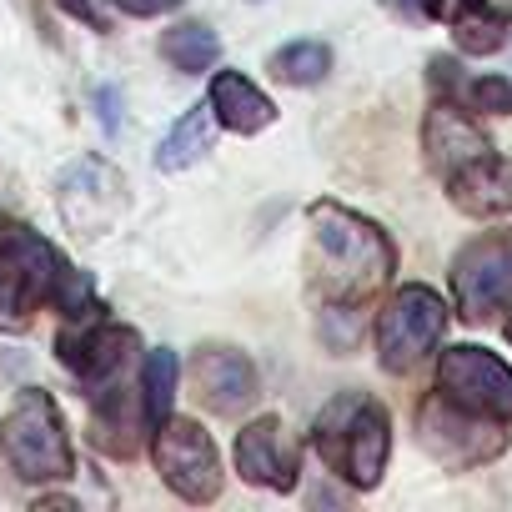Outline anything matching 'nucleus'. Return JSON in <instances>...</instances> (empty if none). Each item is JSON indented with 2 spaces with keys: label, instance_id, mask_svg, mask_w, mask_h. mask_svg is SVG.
I'll return each instance as SVG.
<instances>
[{
  "label": "nucleus",
  "instance_id": "nucleus-1",
  "mask_svg": "<svg viewBox=\"0 0 512 512\" xmlns=\"http://www.w3.org/2000/svg\"><path fill=\"white\" fill-rule=\"evenodd\" d=\"M51 307L61 322L106 312L96 282L26 221H0V327H26V312Z\"/></svg>",
  "mask_w": 512,
  "mask_h": 512
},
{
  "label": "nucleus",
  "instance_id": "nucleus-2",
  "mask_svg": "<svg viewBox=\"0 0 512 512\" xmlns=\"http://www.w3.org/2000/svg\"><path fill=\"white\" fill-rule=\"evenodd\" d=\"M307 221H312V241L322 251V262H327L332 297L362 302V297H372L377 287L392 282L397 246L372 216H362L342 201H312Z\"/></svg>",
  "mask_w": 512,
  "mask_h": 512
},
{
  "label": "nucleus",
  "instance_id": "nucleus-3",
  "mask_svg": "<svg viewBox=\"0 0 512 512\" xmlns=\"http://www.w3.org/2000/svg\"><path fill=\"white\" fill-rule=\"evenodd\" d=\"M307 442L332 477H342L357 492H372V487H382V472L392 457V417L367 392H337L312 417Z\"/></svg>",
  "mask_w": 512,
  "mask_h": 512
},
{
  "label": "nucleus",
  "instance_id": "nucleus-4",
  "mask_svg": "<svg viewBox=\"0 0 512 512\" xmlns=\"http://www.w3.org/2000/svg\"><path fill=\"white\" fill-rule=\"evenodd\" d=\"M0 457L21 482L51 487L76 477V442L46 387H21L0 417Z\"/></svg>",
  "mask_w": 512,
  "mask_h": 512
},
{
  "label": "nucleus",
  "instance_id": "nucleus-5",
  "mask_svg": "<svg viewBox=\"0 0 512 512\" xmlns=\"http://www.w3.org/2000/svg\"><path fill=\"white\" fill-rule=\"evenodd\" d=\"M447 317H452V307L442 302V292H432V287H422V282H407V287H397L387 302H382V312H377V362H382V372H392V377H407L412 367H422L432 352H437V342H442V332H447Z\"/></svg>",
  "mask_w": 512,
  "mask_h": 512
},
{
  "label": "nucleus",
  "instance_id": "nucleus-6",
  "mask_svg": "<svg viewBox=\"0 0 512 512\" xmlns=\"http://www.w3.org/2000/svg\"><path fill=\"white\" fill-rule=\"evenodd\" d=\"M417 447L432 462H442L447 472H472L507 452V422L477 417V412L457 407L452 397L427 392L417 402Z\"/></svg>",
  "mask_w": 512,
  "mask_h": 512
},
{
  "label": "nucleus",
  "instance_id": "nucleus-7",
  "mask_svg": "<svg viewBox=\"0 0 512 512\" xmlns=\"http://www.w3.org/2000/svg\"><path fill=\"white\" fill-rule=\"evenodd\" d=\"M452 307L462 322H492L502 312H512V236L507 231H487L472 236L457 256H452Z\"/></svg>",
  "mask_w": 512,
  "mask_h": 512
},
{
  "label": "nucleus",
  "instance_id": "nucleus-8",
  "mask_svg": "<svg viewBox=\"0 0 512 512\" xmlns=\"http://www.w3.org/2000/svg\"><path fill=\"white\" fill-rule=\"evenodd\" d=\"M56 211H61L71 236H86V241L111 236L116 221L126 216V181H121V171L106 156H96V151L76 156L56 176Z\"/></svg>",
  "mask_w": 512,
  "mask_h": 512
},
{
  "label": "nucleus",
  "instance_id": "nucleus-9",
  "mask_svg": "<svg viewBox=\"0 0 512 512\" xmlns=\"http://www.w3.org/2000/svg\"><path fill=\"white\" fill-rule=\"evenodd\" d=\"M151 462L181 502L201 507V502L221 497V452H216V442L206 437L201 422L171 412L161 427H151Z\"/></svg>",
  "mask_w": 512,
  "mask_h": 512
},
{
  "label": "nucleus",
  "instance_id": "nucleus-10",
  "mask_svg": "<svg viewBox=\"0 0 512 512\" xmlns=\"http://www.w3.org/2000/svg\"><path fill=\"white\" fill-rule=\"evenodd\" d=\"M437 392L477 417L512 427V367L477 342H457L437 352Z\"/></svg>",
  "mask_w": 512,
  "mask_h": 512
},
{
  "label": "nucleus",
  "instance_id": "nucleus-11",
  "mask_svg": "<svg viewBox=\"0 0 512 512\" xmlns=\"http://www.w3.org/2000/svg\"><path fill=\"white\" fill-rule=\"evenodd\" d=\"M56 357L61 367L81 382V387H106L116 377H126V367L136 362V332L111 322L106 312L81 317V322H61L56 332Z\"/></svg>",
  "mask_w": 512,
  "mask_h": 512
},
{
  "label": "nucleus",
  "instance_id": "nucleus-12",
  "mask_svg": "<svg viewBox=\"0 0 512 512\" xmlns=\"http://www.w3.org/2000/svg\"><path fill=\"white\" fill-rule=\"evenodd\" d=\"M236 472L251 487H267V492H297L302 482V442L292 437V427L282 417H251L236 432Z\"/></svg>",
  "mask_w": 512,
  "mask_h": 512
},
{
  "label": "nucleus",
  "instance_id": "nucleus-13",
  "mask_svg": "<svg viewBox=\"0 0 512 512\" xmlns=\"http://www.w3.org/2000/svg\"><path fill=\"white\" fill-rule=\"evenodd\" d=\"M191 392L206 412L216 417H241L256 397H262V377H256V362L241 352V347H226V342H206L196 347L191 357Z\"/></svg>",
  "mask_w": 512,
  "mask_h": 512
},
{
  "label": "nucleus",
  "instance_id": "nucleus-14",
  "mask_svg": "<svg viewBox=\"0 0 512 512\" xmlns=\"http://www.w3.org/2000/svg\"><path fill=\"white\" fill-rule=\"evenodd\" d=\"M422 151H427V166L447 181L452 171H462V166L492 156V141H487V131L477 126V116H472L467 106H457V101L442 96V101L422 116Z\"/></svg>",
  "mask_w": 512,
  "mask_h": 512
},
{
  "label": "nucleus",
  "instance_id": "nucleus-15",
  "mask_svg": "<svg viewBox=\"0 0 512 512\" xmlns=\"http://www.w3.org/2000/svg\"><path fill=\"white\" fill-rule=\"evenodd\" d=\"M151 432L146 422V402H141V387H96L91 392V442L111 457H136L141 452V437Z\"/></svg>",
  "mask_w": 512,
  "mask_h": 512
},
{
  "label": "nucleus",
  "instance_id": "nucleus-16",
  "mask_svg": "<svg viewBox=\"0 0 512 512\" xmlns=\"http://www.w3.org/2000/svg\"><path fill=\"white\" fill-rule=\"evenodd\" d=\"M447 196L462 216L492 221V216H512V156H482L462 171L447 176Z\"/></svg>",
  "mask_w": 512,
  "mask_h": 512
},
{
  "label": "nucleus",
  "instance_id": "nucleus-17",
  "mask_svg": "<svg viewBox=\"0 0 512 512\" xmlns=\"http://www.w3.org/2000/svg\"><path fill=\"white\" fill-rule=\"evenodd\" d=\"M206 101H211L216 126L231 131V136H262V131L277 121V101L256 86V81H246L241 71H216Z\"/></svg>",
  "mask_w": 512,
  "mask_h": 512
},
{
  "label": "nucleus",
  "instance_id": "nucleus-18",
  "mask_svg": "<svg viewBox=\"0 0 512 512\" xmlns=\"http://www.w3.org/2000/svg\"><path fill=\"white\" fill-rule=\"evenodd\" d=\"M211 141H216L211 101H196V106H186V111L171 121V131L156 141L151 166H156V171H186V166H196V161L211 151Z\"/></svg>",
  "mask_w": 512,
  "mask_h": 512
},
{
  "label": "nucleus",
  "instance_id": "nucleus-19",
  "mask_svg": "<svg viewBox=\"0 0 512 512\" xmlns=\"http://www.w3.org/2000/svg\"><path fill=\"white\" fill-rule=\"evenodd\" d=\"M161 61H166L176 76L216 71V61H221V36H216L206 21H181V26L161 31Z\"/></svg>",
  "mask_w": 512,
  "mask_h": 512
},
{
  "label": "nucleus",
  "instance_id": "nucleus-20",
  "mask_svg": "<svg viewBox=\"0 0 512 512\" xmlns=\"http://www.w3.org/2000/svg\"><path fill=\"white\" fill-rule=\"evenodd\" d=\"M507 36H512V11L492 6V0H482V6H472L467 16L452 21V46L462 56H492L507 46Z\"/></svg>",
  "mask_w": 512,
  "mask_h": 512
},
{
  "label": "nucleus",
  "instance_id": "nucleus-21",
  "mask_svg": "<svg viewBox=\"0 0 512 512\" xmlns=\"http://www.w3.org/2000/svg\"><path fill=\"white\" fill-rule=\"evenodd\" d=\"M176 382H181V362L171 347H151L141 357V402H146V422L161 427L176 407Z\"/></svg>",
  "mask_w": 512,
  "mask_h": 512
},
{
  "label": "nucleus",
  "instance_id": "nucleus-22",
  "mask_svg": "<svg viewBox=\"0 0 512 512\" xmlns=\"http://www.w3.org/2000/svg\"><path fill=\"white\" fill-rule=\"evenodd\" d=\"M267 66L282 86H322L332 71V46L327 41H292V46L272 51Z\"/></svg>",
  "mask_w": 512,
  "mask_h": 512
},
{
  "label": "nucleus",
  "instance_id": "nucleus-23",
  "mask_svg": "<svg viewBox=\"0 0 512 512\" xmlns=\"http://www.w3.org/2000/svg\"><path fill=\"white\" fill-rule=\"evenodd\" d=\"M317 332L327 342V352L347 357L357 342H362V302H347V297H332L317 317Z\"/></svg>",
  "mask_w": 512,
  "mask_h": 512
},
{
  "label": "nucleus",
  "instance_id": "nucleus-24",
  "mask_svg": "<svg viewBox=\"0 0 512 512\" xmlns=\"http://www.w3.org/2000/svg\"><path fill=\"white\" fill-rule=\"evenodd\" d=\"M447 101L467 106L472 116H512V81L507 76H472V81H457V91Z\"/></svg>",
  "mask_w": 512,
  "mask_h": 512
},
{
  "label": "nucleus",
  "instance_id": "nucleus-25",
  "mask_svg": "<svg viewBox=\"0 0 512 512\" xmlns=\"http://www.w3.org/2000/svg\"><path fill=\"white\" fill-rule=\"evenodd\" d=\"M111 6H116L121 16H131V21H156V16L181 11V0H111Z\"/></svg>",
  "mask_w": 512,
  "mask_h": 512
},
{
  "label": "nucleus",
  "instance_id": "nucleus-26",
  "mask_svg": "<svg viewBox=\"0 0 512 512\" xmlns=\"http://www.w3.org/2000/svg\"><path fill=\"white\" fill-rule=\"evenodd\" d=\"M56 6H61L71 21H86V26H91V31H101V36L111 31V16L96 6V0H56Z\"/></svg>",
  "mask_w": 512,
  "mask_h": 512
},
{
  "label": "nucleus",
  "instance_id": "nucleus-27",
  "mask_svg": "<svg viewBox=\"0 0 512 512\" xmlns=\"http://www.w3.org/2000/svg\"><path fill=\"white\" fill-rule=\"evenodd\" d=\"M472 6H482V0H422V16H432V21H457V16H467Z\"/></svg>",
  "mask_w": 512,
  "mask_h": 512
},
{
  "label": "nucleus",
  "instance_id": "nucleus-28",
  "mask_svg": "<svg viewBox=\"0 0 512 512\" xmlns=\"http://www.w3.org/2000/svg\"><path fill=\"white\" fill-rule=\"evenodd\" d=\"M96 106H101V126H106V131H121V96H116L111 86L96 91Z\"/></svg>",
  "mask_w": 512,
  "mask_h": 512
},
{
  "label": "nucleus",
  "instance_id": "nucleus-29",
  "mask_svg": "<svg viewBox=\"0 0 512 512\" xmlns=\"http://www.w3.org/2000/svg\"><path fill=\"white\" fill-rule=\"evenodd\" d=\"M507 342H512V317H507Z\"/></svg>",
  "mask_w": 512,
  "mask_h": 512
}]
</instances>
